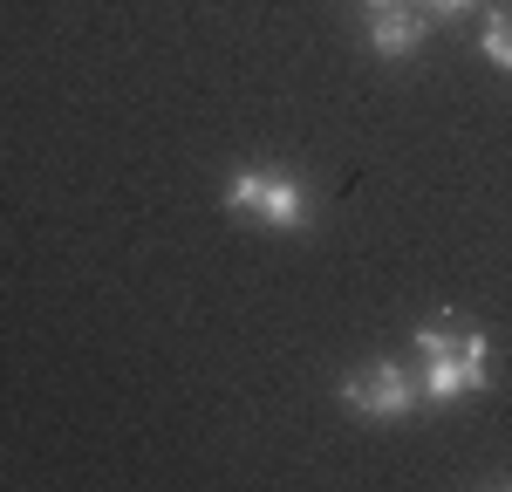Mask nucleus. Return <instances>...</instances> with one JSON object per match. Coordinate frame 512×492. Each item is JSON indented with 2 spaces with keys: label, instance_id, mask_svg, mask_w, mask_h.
Listing matches in <instances>:
<instances>
[{
  "label": "nucleus",
  "instance_id": "f257e3e1",
  "mask_svg": "<svg viewBox=\"0 0 512 492\" xmlns=\"http://www.w3.org/2000/svg\"><path fill=\"white\" fill-rule=\"evenodd\" d=\"M417 376H424V397L431 404H458V397H472L492 383V335L472 322H458V315H431V322H417Z\"/></svg>",
  "mask_w": 512,
  "mask_h": 492
},
{
  "label": "nucleus",
  "instance_id": "f03ea898",
  "mask_svg": "<svg viewBox=\"0 0 512 492\" xmlns=\"http://www.w3.org/2000/svg\"><path fill=\"white\" fill-rule=\"evenodd\" d=\"M226 212L246 219V226H267V233H301L315 219V199L294 171H274V164H246L226 178Z\"/></svg>",
  "mask_w": 512,
  "mask_h": 492
},
{
  "label": "nucleus",
  "instance_id": "7ed1b4c3",
  "mask_svg": "<svg viewBox=\"0 0 512 492\" xmlns=\"http://www.w3.org/2000/svg\"><path fill=\"white\" fill-rule=\"evenodd\" d=\"M342 404L355 417H369V424H396V417H410V410L424 404V376L410 363H390V356H369V363H355L342 376Z\"/></svg>",
  "mask_w": 512,
  "mask_h": 492
},
{
  "label": "nucleus",
  "instance_id": "20e7f679",
  "mask_svg": "<svg viewBox=\"0 0 512 492\" xmlns=\"http://www.w3.org/2000/svg\"><path fill=\"white\" fill-rule=\"evenodd\" d=\"M424 35H431L424 0H376V7H362V41H369V55H383V62L417 55Z\"/></svg>",
  "mask_w": 512,
  "mask_h": 492
},
{
  "label": "nucleus",
  "instance_id": "39448f33",
  "mask_svg": "<svg viewBox=\"0 0 512 492\" xmlns=\"http://www.w3.org/2000/svg\"><path fill=\"white\" fill-rule=\"evenodd\" d=\"M478 48L499 62V69H512V14L499 7V14H485V28H478Z\"/></svg>",
  "mask_w": 512,
  "mask_h": 492
},
{
  "label": "nucleus",
  "instance_id": "423d86ee",
  "mask_svg": "<svg viewBox=\"0 0 512 492\" xmlns=\"http://www.w3.org/2000/svg\"><path fill=\"white\" fill-rule=\"evenodd\" d=\"M465 7H478V0H424L431 21H451V14H465Z\"/></svg>",
  "mask_w": 512,
  "mask_h": 492
},
{
  "label": "nucleus",
  "instance_id": "0eeeda50",
  "mask_svg": "<svg viewBox=\"0 0 512 492\" xmlns=\"http://www.w3.org/2000/svg\"><path fill=\"white\" fill-rule=\"evenodd\" d=\"M362 7H376V0H362Z\"/></svg>",
  "mask_w": 512,
  "mask_h": 492
}]
</instances>
